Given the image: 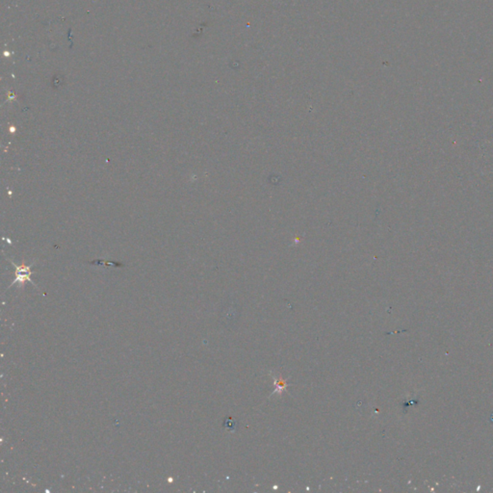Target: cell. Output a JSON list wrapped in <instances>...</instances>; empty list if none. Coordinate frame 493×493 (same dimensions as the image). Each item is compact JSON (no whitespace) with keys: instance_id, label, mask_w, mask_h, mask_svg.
<instances>
[{"instance_id":"1","label":"cell","mask_w":493,"mask_h":493,"mask_svg":"<svg viewBox=\"0 0 493 493\" xmlns=\"http://www.w3.org/2000/svg\"><path fill=\"white\" fill-rule=\"evenodd\" d=\"M11 263L14 265V267L16 269V272H15V274H16V279H15L14 282L11 284V286L14 285L15 283H17V282L19 284H24V282L26 281H30L33 285H35L34 282L32 281L31 278H30V276L32 274V272H31V267L30 266H26L24 264H22L21 266H17V265H16L14 262H12V261H11Z\"/></svg>"}]
</instances>
